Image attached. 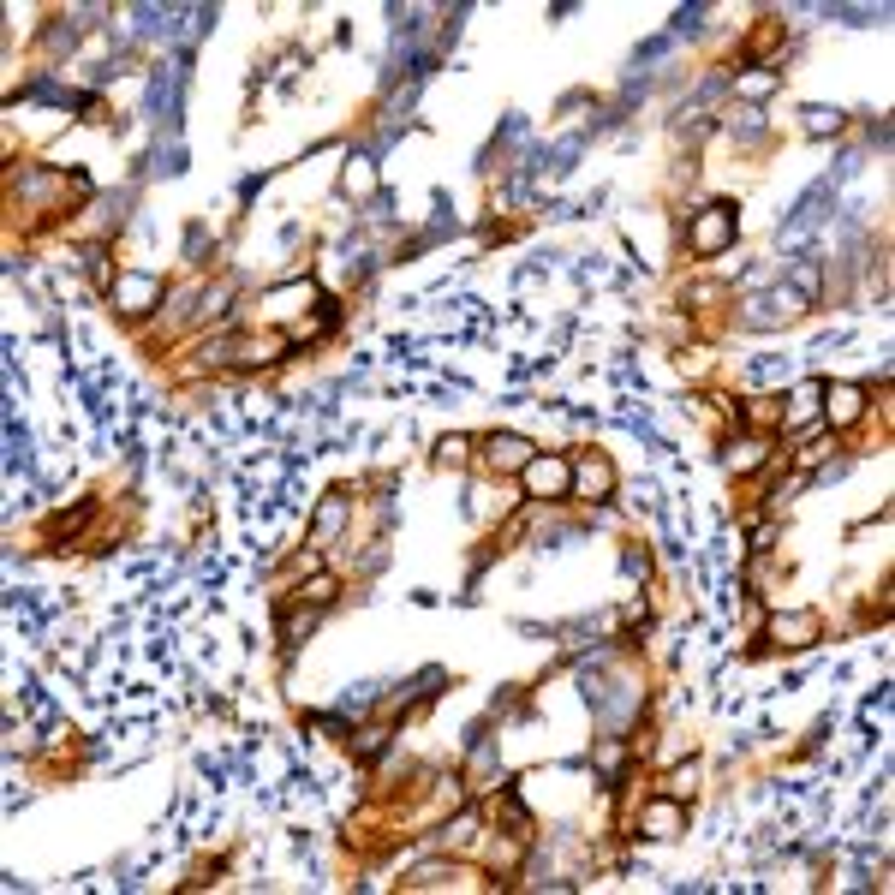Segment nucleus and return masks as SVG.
I'll return each mask as SVG.
<instances>
[{"mask_svg":"<svg viewBox=\"0 0 895 895\" xmlns=\"http://www.w3.org/2000/svg\"><path fill=\"white\" fill-rule=\"evenodd\" d=\"M645 824H651V835H675V824H680V806H675V800H656Z\"/></svg>","mask_w":895,"mask_h":895,"instance_id":"0eeeda50","label":"nucleus"},{"mask_svg":"<svg viewBox=\"0 0 895 895\" xmlns=\"http://www.w3.org/2000/svg\"><path fill=\"white\" fill-rule=\"evenodd\" d=\"M490 466H514V472H525V460H532V442H519V436H490Z\"/></svg>","mask_w":895,"mask_h":895,"instance_id":"7ed1b4c3","label":"nucleus"},{"mask_svg":"<svg viewBox=\"0 0 895 895\" xmlns=\"http://www.w3.org/2000/svg\"><path fill=\"white\" fill-rule=\"evenodd\" d=\"M579 484H585L591 496H609V484H615V472H609V460H585V466H579Z\"/></svg>","mask_w":895,"mask_h":895,"instance_id":"39448f33","label":"nucleus"},{"mask_svg":"<svg viewBox=\"0 0 895 895\" xmlns=\"http://www.w3.org/2000/svg\"><path fill=\"white\" fill-rule=\"evenodd\" d=\"M806 132H842V114L835 108H806Z\"/></svg>","mask_w":895,"mask_h":895,"instance_id":"6e6552de","label":"nucleus"},{"mask_svg":"<svg viewBox=\"0 0 895 895\" xmlns=\"http://www.w3.org/2000/svg\"><path fill=\"white\" fill-rule=\"evenodd\" d=\"M854 418H859V388H848V382L830 388V424H854Z\"/></svg>","mask_w":895,"mask_h":895,"instance_id":"20e7f679","label":"nucleus"},{"mask_svg":"<svg viewBox=\"0 0 895 895\" xmlns=\"http://www.w3.org/2000/svg\"><path fill=\"white\" fill-rule=\"evenodd\" d=\"M161 287L156 281H143V275H126L119 281V298H126V311H143V298H156Z\"/></svg>","mask_w":895,"mask_h":895,"instance_id":"423d86ee","label":"nucleus"},{"mask_svg":"<svg viewBox=\"0 0 895 895\" xmlns=\"http://www.w3.org/2000/svg\"><path fill=\"white\" fill-rule=\"evenodd\" d=\"M567 484H574V466L567 460H525V490L532 496H567Z\"/></svg>","mask_w":895,"mask_h":895,"instance_id":"f257e3e1","label":"nucleus"},{"mask_svg":"<svg viewBox=\"0 0 895 895\" xmlns=\"http://www.w3.org/2000/svg\"><path fill=\"white\" fill-rule=\"evenodd\" d=\"M728 233H735V209H711V216L693 227V245L711 257V251H722V245H728Z\"/></svg>","mask_w":895,"mask_h":895,"instance_id":"f03ea898","label":"nucleus"},{"mask_svg":"<svg viewBox=\"0 0 895 895\" xmlns=\"http://www.w3.org/2000/svg\"><path fill=\"white\" fill-rule=\"evenodd\" d=\"M794 287H800V293H818V263H800V269H794Z\"/></svg>","mask_w":895,"mask_h":895,"instance_id":"1a4fd4ad","label":"nucleus"}]
</instances>
